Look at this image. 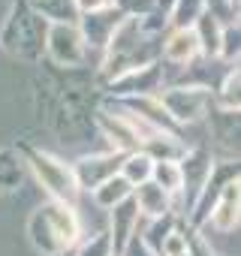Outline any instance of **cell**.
<instances>
[{
    "label": "cell",
    "mask_w": 241,
    "mask_h": 256,
    "mask_svg": "<svg viewBox=\"0 0 241 256\" xmlns=\"http://www.w3.org/2000/svg\"><path fill=\"white\" fill-rule=\"evenodd\" d=\"M226 4H229V10H232V16L238 18V6H241V0H226Z\"/></svg>",
    "instance_id": "f1b7e54d"
},
{
    "label": "cell",
    "mask_w": 241,
    "mask_h": 256,
    "mask_svg": "<svg viewBox=\"0 0 241 256\" xmlns=\"http://www.w3.org/2000/svg\"><path fill=\"white\" fill-rule=\"evenodd\" d=\"M151 169H154V160L148 154H142V151H133V154H124L118 175L124 181H130V187H139V184L151 181Z\"/></svg>",
    "instance_id": "d6986e66"
},
{
    "label": "cell",
    "mask_w": 241,
    "mask_h": 256,
    "mask_svg": "<svg viewBox=\"0 0 241 256\" xmlns=\"http://www.w3.org/2000/svg\"><path fill=\"white\" fill-rule=\"evenodd\" d=\"M124 18H127L124 12H120L114 4H108V6H102V10H96V12L78 16V24H76V28H78V34H82V40H84L88 48L106 52L112 34L118 30V24L124 22Z\"/></svg>",
    "instance_id": "ba28073f"
},
{
    "label": "cell",
    "mask_w": 241,
    "mask_h": 256,
    "mask_svg": "<svg viewBox=\"0 0 241 256\" xmlns=\"http://www.w3.org/2000/svg\"><path fill=\"white\" fill-rule=\"evenodd\" d=\"M24 163L36 178V187H42L48 193V199L54 202H66L76 205V199L82 196L72 178V166L66 160H60L58 154L40 151V148H24Z\"/></svg>",
    "instance_id": "7a4b0ae2"
},
{
    "label": "cell",
    "mask_w": 241,
    "mask_h": 256,
    "mask_svg": "<svg viewBox=\"0 0 241 256\" xmlns=\"http://www.w3.org/2000/svg\"><path fill=\"white\" fill-rule=\"evenodd\" d=\"M178 256H190V253H187V250H184V253H178Z\"/></svg>",
    "instance_id": "f546056e"
},
{
    "label": "cell",
    "mask_w": 241,
    "mask_h": 256,
    "mask_svg": "<svg viewBox=\"0 0 241 256\" xmlns=\"http://www.w3.org/2000/svg\"><path fill=\"white\" fill-rule=\"evenodd\" d=\"M58 256H72V253H58Z\"/></svg>",
    "instance_id": "4dcf8cb0"
},
{
    "label": "cell",
    "mask_w": 241,
    "mask_h": 256,
    "mask_svg": "<svg viewBox=\"0 0 241 256\" xmlns=\"http://www.w3.org/2000/svg\"><path fill=\"white\" fill-rule=\"evenodd\" d=\"M142 154H148L154 163L157 160H169V163H178L184 154H187V145L181 142V133H151L142 145H139Z\"/></svg>",
    "instance_id": "9a60e30c"
},
{
    "label": "cell",
    "mask_w": 241,
    "mask_h": 256,
    "mask_svg": "<svg viewBox=\"0 0 241 256\" xmlns=\"http://www.w3.org/2000/svg\"><path fill=\"white\" fill-rule=\"evenodd\" d=\"M127 18H145L154 12V0H112Z\"/></svg>",
    "instance_id": "d4e9b609"
},
{
    "label": "cell",
    "mask_w": 241,
    "mask_h": 256,
    "mask_svg": "<svg viewBox=\"0 0 241 256\" xmlns=\"http://www.w3.org/2000/svg\"><path fill=\"white\" fill-rule=\"evenodd\" d=\"M160 58L169 64V66H190L196 58H199V42L193 36L190 28H169V34H163V42H160Z\"/></svg>",
    "instance_id": "30bf717a"
},
{
    "label": "cell",
    "mask_w": 241,
    "mask_h": 256,
    "mask_svg": "<svg viewBox=\"0 0 241 256\" xmlns=\"http://www.w3.org/2000/svg\"><path fill=\"white\" fill-rule=\"evenodd\" d=\"M130 196H133V187H130V181H124L120 175H112L108 181H102V184L90 193L94 208H100V211H112L114 205L127 202Z\"/></svg>",
    "instance_id": "2e32d148"
},
{
    "label": "cell",
    "mask_w": 241,
    "mask_h": 256,
    "mask_svg": "<svg viewBox=\"0 0 241 256\" xmlns=\"http://www.w3.org/2000/svg\"><path fill=\"white\" fill-rule=\"evenodd\" d=\"M30 10L46 24H78V10L72 0H30Z\"/></svg>",
    "instance_id": "e0dca14e"
},
{
    "label": "cell",
    "mask_w": 241,
    "mask_h": 256,
    "mask_svg": "<svg viewBox=\"0 0 241 256\" xmlns=\"http://www.w3.org/2000/svg\"><path fill=\"white\" fill-rule=\"evenodd\" d=\"M151 181L160 190H166L172 196V202H175L178 193H181V166L178 163H169V160H157L154 169H151Z\"/></svg>",
    "instance_id": "44dd1931"
},
{
    "label": "cell",
    "mask_w": 241,
    "mask_h": 256,
    "mask_svg": "<svg viewBox=\"0 0 241 256\" xmlns=\"http://www.w3.org/2000/svg\"><path fill=\"white\" fill-rule=\"evenodd\" d=\"M40 211H42L46 223L52 226V232L58 235V241L64 244V250H72V247L82 241L84 229H82V217H78L76 205H66V202H54V199H48V202L40 205Z\"/></svg>",
    "instance_id": "9c48e42d"
},
{
    "label": "cell",
    "mask_w": 241,
    "mask_h": 256,
    "mask_svg": "<svg viewBox=\"0 0 241 256\" xmlns=\"http://www.w3.org/2000/svg\"><path fill=\"white\" fill-rule=\"evenodd\" d=\"M184 250H187V232H184L181 226H175V229L163 238L157 256H178V253H184Z\"/></svg>",
    "instance_id": "484cf974"
},
{
    "label": "cell",
    "mask_w": 241,
    "mask_h": 256,
    "mask_svg": "<svg viewBox=\"0 0 241 256\" xmlns=\"http://www.w3.org/2000/svg\"><path fill=\"white\" fill-rule=\"evenodd\" d=\"M133 202H136V211L142 220H160L166 214H172L175 202L166 190H160L154 181H145L139 187H133Z\"/></svg>",
    "instance_id": "7c38bea8"
},
{
    "label": "cell",
    "mask_w": 241,
    "mask_h": 256,
    "mask_svg": "<svg viewBox=\"0 0 241 256\" xmlns=\"http://www.w3.org/2000/svg\"><path fill=\"white\" fill-rule=\"evenodd\" d=\"M28 241H30V247H34L36 253H42V256L70 253V250H64V244L58 241V235L52 232V226L46 223V217H42L40 205H36V208L30 211V217H28Z\"/></svg>",
    "instance_id": "5bb4252c"
},
{
    "label": "cell",
    "mask_w": 241,
    "mask_h": 256,
    "mask_svg": "<svg viewBox=\"0 0 241 256\" xmlns=\"http://www.w3.org/2000/svg\"><path fill=\"white\" fill-rule=\"evenodd\" d=\"M238 54H241V28L238 22H226L223 24V34H220V60L223 64H235L238 66Z\"/></svg>",
    "instance_id": "7402d4cb"
},
{
    "label": "cell",
    "mask_w": 241,
    "mask_h": 256,
    "mask_svg": "<svg viewBox=\"0 0 241 256\" xmlns=\"http://www.w3.org/2000/svg\"><path fill=\"white\" fill-rule=\"evenodd\" d=\"M175 4H178V0H154V10L157 12H163L166 18L172 16V10H175Z\"/></svg>",
    "instance_id": "83f0119b"
},
{
    "label": "cell",
    "mask_w": 241,
    "mask_h": 256,
    "mask_svg": "<svg viewBox=\"0 0 241 256\" xmlns=\"http://www.w3.org/2000/svg\"><path fill=\"white\" fill-rule=\"evenodd\" d=\"M136 226H139V211H136V202L133 196L127 202H120L108 211V235H112V244H114V256L127 247V241L136 235Z\"/></svg>",
    "instance_id": "8fae6325"
},
{
    "label": "cell",
    "mask_w": 241,
    "mask_h": 256,
    "mask_svg": "<svg viewBox=\"0 0 241 256\" xmlns=\"http://www.w3.org/2000/svg\"><path fill=\"white\" fill-rule=\"evenodd\" d=\"M196 42H199V58L202 60H217L220 54V34H223V22L214 18L211 12H202L193 24H190Z\"/></svg>",
    "instance_id": "4fadbf2b"
},
{
    "label": "cell",
    "mask_w": 241,
    "mask_h": 256,
    "mask_svg": "<svg viewBox=\"0 0 241 256\" xmlns=\"http://www.w3.org/2000/svg\"><path fill=\"white\" fill-rule=\"evenodd\" d=\"M238 211H241V181L232 178L220 187L211 211H208V220L199 226L202 232H217V235H232L238 229Z\"/></svg>",
    "instance_id": "52a82bcc"
},
{
    "label": "cell",
    "mask_w": 241,
    "mask_h": 256,
    "mask_svg": "<svg viewBox=\"0 0 241 256\" xmlns=\"http://www.w3.org/2000/svg\"><path fill=\"white\" fill-rule=\"evenodd\" d=\"M46 30L48 24L30 10L28 0H16L10 6L4 28H0V42L10 54H16L18 60H40L42 58V46H46Z\"/></svg>",
    "instance_id": "6da1fadb"
},
{
    "label": "cell",
    "mask_w": 241,
    "mask_h": 256,
    "mask_svg": "<svg viewBox=\"0 0 241 256\" xmlns=\"http://www.w3.org/2000/svg\"><path fill=\"white\" fill-rule=\"evenodd\" d=\"M76 256H114V244H112L108 229H100V232L88 235V238L78 244Z\"/></svg>",
    "instance_id": "603a6c76"
},
{
    "label": "cell",
    "mask_w": 241,
    "mask_h": 256,
    "mask_svg": "<svg viewBox=\"0 0 241 256\" xmlns=\"http://www.w3.org/2000/svg\"><path fill=\"white\" fill-rule=\"evenodd\" d=\"M157 100L166 108V114L172 118V124L181 130V126H193V124L208 118L211 90L208 88H196V84H166L157 94Z\"/></svg>",
    "instance_id": "3957f363"
},
{
    "label": "cell",
    "mask_w": 241,
    "mask_h": 256,
    "mask_svg": "<svg viewBox=\"0 0 241 256\" xmlns=\"http://www.w3.org/2000/svg\"><path fill=\"white\" fill-rule=\"evenodd\" d=\"M120 160H124V154L118 151H90V154H82L76 163H70L78 193H94L102 181L118 175Z\"/></svg>",
    "instance_id": "5b68a950"
},
{
    "label": "cell",
    "mask_w": 241,
    "mask_h": 256,
    "mask_svg": "<svg viewBox=\"0 0 241 256\" xmlns=\"http://www.w3.org/2000/svg\"><path fill=\"white\" fill-rule=\"evenodd\" d=\"M42 52L60 66V70H82L88 60V46L76 24H48Z\"/></svg>",
    "instance_id": "277c9868"
},
{
    "label": "cell",
    "mask_w": 241,
    "mask_h": 256,
    "mask_svg": "<svg viewBox=\"0 0 241 256\" xmlns=\"http://www.w3.org/2000/svg\"><path fill=\"white\" fill-rule=\"evenodd\" d=\"M24 181V160L12 148H0V190L16 193Z\"/></svg>",
    "instance_id": "ac0fdd59"
},
{
    "label": "cell",
    "mask_w": 241,
    "mask_h": 256,
    "mask_svg": "<svg viewBox=\"0 0 241 256\" xmlns=\"http://www.w3.org/2000/svg\"><path fill=\"white\" fill-rule=\"evenodd\" d=\"M202 0H178L172 16H169V28H190L199 16H202Z\"/></svg>",
    "instance_id": "cb8c5ba5"
},
{
    "label": "cell",
    "mask_w": 241,
    "mask_h": 256,
    "mask_svg": "<svg viewBox=\"0 0 241 256\" xmlns=\"http://www.w3.org/2000/svg\"><path fill=\"white\" fill-rule=\"evenodd\" d=\"M166 88L163 82V64H148L142 70H130L108 82V94L114 100H130V96H157Z\"/></svg>",
    "instance_id": "8992f818"
},
{
    "label": "cell",
    "mask_w": 241,
    "mask_h": 256,
    "mask_svg": "<svg viewBox=\"0 0 241 256\" xmlns=\"http://www.w3.org/2000/svg\"><path fill=\"white\" fill-rule=\"evenodd\" d=\"M76 4V10H78V16H88V12H96V10H102V6H108L112 0H72Z\"/></svg>",
    "instance_id": "4316f807"
},
{
    "label": "cell",
    "mask_w": 241,
    "mask_h": 256,
    "mask_svg": "<svg viewBox=\"0 0 241 256\" xmlns=\"http://www.w3.org/2000/svg\"><path fill=\"white\" fill-rule=\"evenodd\" d=\"M217 102H220L223 112H238V106H241V72H238V66H229L223 72Z\"/></svg>",
    "instance_id": "ffe728a7"
}]
</instances>
